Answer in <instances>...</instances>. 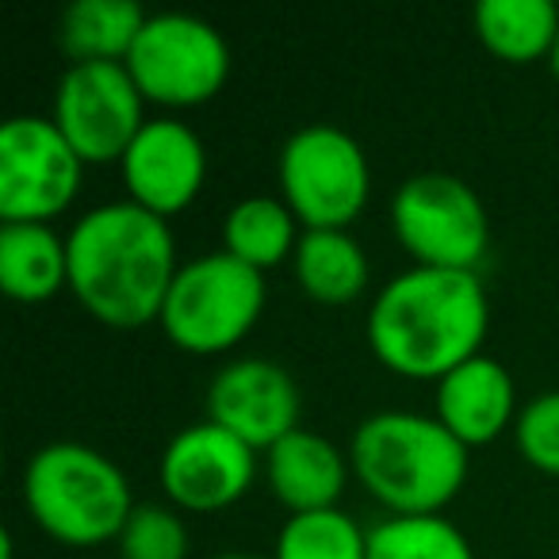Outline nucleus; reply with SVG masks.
I'll list each match as a JSON object with an SVG mask.
<instances>
[{
  "instance_id": "3",
  "label": "nucleus",
  "mask_w": 559,
  "mask_h": 559,
  "mask_svg": "<svg viewBox=\"0 0 559 559\" xmlns=\"http://www.w3.org/2000/svg\"><path fill=\"white\" fill-rule=\"evenodd\" d=\"M353 475L399 518L441 513L467 479V444L437 414H368L349 441Z\"/></svg>"
},
{
  "instance_id": "15",
  "label": "nucleus",
  "mask_w": 559,
  "mask_h": 559,
  "mask_svg": "<svg viewBox=\"0 0 559 559\" xmlns=\"http://www.w3.org/2000/svg\"><path fill=\"white\" fill-rule=\"evenodd\" d=\"M349 472V456L319 429L299 426L296 433H288L264 452V475H269L272 495L292 513L334 510L345 495Z\"/></svg>"
},
{
  "instance_id": "18",
  "label": "nucleus",
  "mask_w": 559,
  "mask_h": 559,
  "mask_svg": "<svg viewBox=\"0 0 559 559\" xmlns=\"http://www.w3.org/2000/svg\"><path fill=\"white\" fill-rule=\"evenodd\" d=\"M146 20L139 0H73L58 20V47L73 62H127Z\"/></svg>"
},
{
  "instance_id": "26",
  "label": "nucleus",
  "mask_w": 559,
  "mask_h": 559,
  "mask_svg": "<svg viewBox=\"0 0 559 559\" xmlns=\"http://www.w3.org/2000/svg\"><path fill=\"white\" fill-rule=\"evenodd\" d=\"M211 559H257V556H246V551H223V556H211Z\"/></svg>"
},
{
  "instance_id": "6",
  "label": "nucleus",
  "mask_w": 559,
  "mask_h": 559,
  "mask_svg": "<svg viewBox=\"0 0 559 559\" xmlns=\"http://www.w3.org/2000/svg\"><path fill=\"white\" fill-rule=\"evenodd\" d=\"M280 200L304 230H349L365 211L372 169L349 131L334 123H307L280 146Z\"/></svg>"
},
{
  "instance_id": "4",
  "label": "nucleus",
  "mask_w": 559,
  "mask_h": 559,
  "mask_svg": "<svg viewBox=\"0 0 559 559\" xmlns=\"http://www.w3.org/2000/svg\"><path fill=\"white\" fill-rule=\"evenodd\" d=\"M24 506L43 533L73 548L119 540L139 502L123 467L81 441H50L24 467Z\"/></svg>"
},
{
  "instance_id": "1",
  "label": "nucleus",
  "mask_w": 559,
  "mask_h": 559,
  "mask_svg": "<svg viewBox=\"0 0 559 559\" xmlns=\"http://www.w3.org/2000/svg\"><path fill=\"white\" fill-rule=\"evenodd\" d=\"M70 292L104 326L139 330L162 319L177 276V241L169 218L134 200L100 203L66 234Z\"/></svg>"
},
{
  "instance_id": "5",
  "label": "nucleus",
  "mask_w": 559,
  "mask_h": 559,
  "mask_svg": "<svg viewBox=\"0 0 559 559\" xmlns=\"http://www.w3.org/2000/svg\"><path fill=\"white\" fill-rule=\"evenodd\" d=\"M261 311L264 272L218 249L180 264L157 322L177 349L211 357L234 349L257 326Z\"/></svg>"
},
{
  "instance_id": "21",
  "label": "nucleus",
  "mask_w": 559,
  "mask_h": 559,
  "mask_svg": "<svg viewBox=\"0 0 559 559\" xmlns=\"http://www.w3.org/2000/svg\"><path fill=\"white\" fill-rule=\"evenodd\" d=\"M368 559H475V551L444 513H391L388 521L368 528Z\"/></svg>"
},
{
  "instance_id": "20",
  "label": "nucleus",
  "mask_w": 559,
  "mask_h": 559,
  "mask_svg": "<svg viewBox=\"0 0 559 559\" xmlns=\"http://www.w3.org/2000/svg\"><path fill=\"white\" fill-rule=\"evenodd\" d=\"M299 234V218L276 195H246L223 218V249L257 272L292 261Z\"/></svg>"
},
{
  "instance_id": "16",
  "label": "nucleus",
  "mask_w": 559,
  "mask_h": 559,
  "mask_svg": "<svg viewBox=\"0 0 559 559\" xmlns=\"http://www.w3.org/2000/svg\"><path fill=\"white\" fill-rule=\"evenodd\" d=\"M0 288L43 304L70 288V249L50 223H0Z\"/></svg>"
},
{
  "instance_id": "25",
  "label": "nucleus",
  "mask_w": 559,
  "mask_h": 559,
  "mask_svg": "<svg viewBox=\"0 0 559 559\" xmlns=\"http://www.w3.org/2000/svg\"><path fill=\"white\" fill-rule=\"evenodd\" d=\"M548 66H551V73H556V81H559V35H556V47H551V55H548Z\"/></svg>"
},
{
  "instance_id": "19",
  "label": "nucleus",
  "mask_w": 559,
  "mask_h": 559,
  "mask_svg": "<svg viewBox=\"0 0 559 559\" xmlns=\"http://www.w3.org/2000/svg\"><path fill=\"white\" fill-rule=\"evenodd\" d=\"M472 24L483 47L502 62H536L556 47L559 9L551 0H479Z\"/></svg>"
},
{
  "instance_id": "13",
  "label": "nucleus",
  "mask_w": 559,
  "mask_h": 559,
  "mask_svg": "<svg viewBox=\"0 0 559 559\" xmlns=\"http://www.w3.org/2000/svg\"><path fill=\"white\" fill-rule=\"evenodd\" d=\"M119 165L131 200L162 218L192 207L207 180V150L200 134L173 116L146 119Z\"/></svg>"
},
{
  "instance_id": "2",
  "label": "nucleus",
  "mask_w": 559,
  "mask_h": 559,
  "mask_svg": "<svg viewBox=\"0 0 559 559\" xmlns=\"http://www.w3.org/2000/svg\"><path fill=\"white\" fill-rule=\"evenodd\" d=\"M490 304L479 272L414 269L391 276L368 307V345L395 376L444 380L479 353Z\"/></svg>"
},
{
  "instance_id": "10",
  "label": "nucleus",
  "mask_w": 559,
  "mask_h": 559,
  "mask_svg": "<svg viewBox=\"0 0 559 559\" xmlns=\"http://www.w3.org/2000/svg\"><path fill=\"white\" fill-rule=\"evenodd\" d=\"M146 96L123 62H70L58 78L50 119L85 165L123 162L146 123Z\"/></svg>"
},
{
  "instance_id": "14",
  "label": "nucleus",
  "mask_w": 559,
  "mask_h": 559,
  "mask_svg": "<svg viewBox=\"0 0 559 559\" xmlns=\"http://www.w3.org/2000/svg\"><path fill=\"white\" fill-rule=\"evenodd\" d=\"M518 388L502 360L475 353L444 380H437V421L460 444H490L518 421Z\"/></svg>"
},
{
  "instance_id": "9",
  "label": "nucleus",
  "mask_w": 559,
  "mask_h": 559,
  "mask_svg": "<svg viewBox=\"0 0 559 559\" xmlns=\"http://www.w3.org/2000/svg\"><path fill=\"white\" fill-rule=\"evenodd\" d=\"M85 162L50 116H12L0 127V218L55 223L81 188Z\"/></svg>"
},
{
  "instance_id": "17",
  "label": "nucleus",
  "mask_w": 559,
  "mask_h": 559,
  "mask_svg": "<svg viewBox=\"0 0 559 559\" xmlns=\"http://www.w3.org/2000/svg\"><path fill=\"white\" fill-rule=\"evenodd\" d=\"M296 284L322 307H342L365 292L368 253L349 230H304L292 253Z\"/></svg>"
},
{
  "instance_id": "11",
  "label": "nucleus",
  "mask_w": 559,
  "mask_h": 559,
  "mask_svg": "<svg viewBox=\"0 0 559 559\" xmlns=\"http://www.w3.org/2000/svg\"><path fill=\"white\" fill-rule=\"evenodd\" d=\"M162 487L173 506L211 513L234 506L257 479V449L211 418L173 433L162 452Z\"/></svg>"
},
{
  "instance_id": "22",
  "label": "nucleus",
  "mask_w": 559,
  "mask_h": 559,
  "mask_svg": "<svg viewBox=\"0 0 559 559\" xmlns=\"http://www.w3.org/2000/svg\"><path fill=\"white\" fill-rule=\"evenodd\" d=\"M276 559H368V533L342 506L292 513L276 533Z\"/></svg>"
},
{
  "instance_id": "12",
  "label": "nucleus",
  "mask_w": 559,
  "mask_h": 559,
  "mask_svg": "<svg viewBox=\"0 0 559 559\" xmlns=\"http://www.w3.org/2000/svg\"><path fill=\"white\" fill-rule=\"evenodd\" d=\"M299 411V383L288 368L264 357L230 360L207 388V418L257 452H269L276 441L296 433Z\"/></svg>"
},
{
  "instance_id": "23",
  "label": "nucleus",
  "mask_w": 559,
  "mask_h": 559,
  "mask_svg": "<svg viewBox=\"0 0 559 559\" xmlns=\"http://www.w3.org/2000/svg\"><path fill=\"white\" fill-rule=\"evenodd\" d=\"M119 559H185L188 528L173 506L139 502L119 533Z\"/></svg>"
},
{
  "instance_id": "7",
  "label": "nucleus",
  "mask_w": 559,
  "mask_h": 559,
  "mask_svg": "<svg viewBox=\"0 0 559 559\" xmlns=\"http://www.w3.org/2000/svg\"><path fill=\"white\" fill-rule=\"evenodd\" d=\"M399 246L426 269L479 272L490 246V218L479 192L452 173H414L391 200Z\"/></svg>"
},
{
  "instance_id": "8",
  "label": "nucleus",
  "mask_w": 559,
  "mask_h": 559,
  "mask_svg": "<svg viewBox=\"0 0 559 559\" xmlns=\"http://www.w3.org/2000/svg\"><path fill=\"white\" fill-rule=\"evenodd\" d=\"M123 66L146 100L195 108L223 93L230 78V47L215 24L192 12H154Z\"/></svg>"
},
{
  "instance_id": "24",
  "label": "nucleus",
  "mask_w": 559,
  "mask_h": 559,
  "mask_svg": "<svg viewBox=\"0 0 559 559\" xmlns=\"http://www.w3.org/2000/svg\"><path fill=\"white\" fill-rule=\"evenodd\" d=\"M518 452L544 475H559V391H540L513 421Z\"/></svg>"
}]
</instances>
